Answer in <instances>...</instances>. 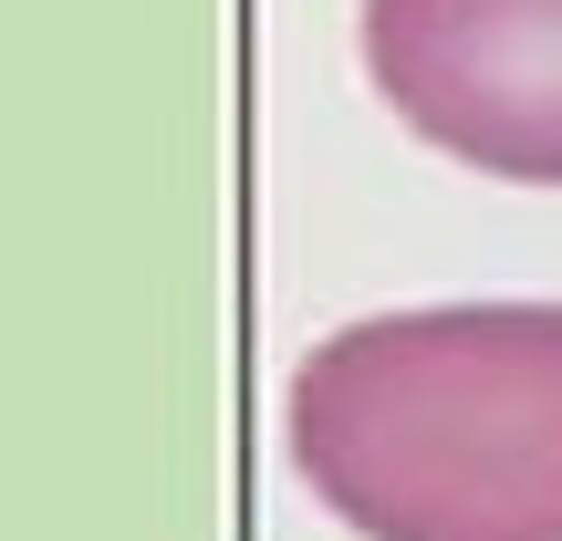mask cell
<instances>
[{
    "mask_svg": "<svg viewBox=\"0 0 562 541\" xmlns=\"http://www.w3.org/2000/svg\"><path fill=\"white\" fill-rule=\"evenodd\" d=\"M292 469L364 541H562V302H438L313 343Z\"/></svg>",
    "mask_w": 562,
    "mask_h": 541,
    "instance_id": "6da1fadb",
    "label": "cell"
},
{
    "mask_svg": "<svg viewBox=\"0 0 562 541\" xmlns=\"http://www.w3.org/2000/svg\"><path fill=\"white\" fill-rule=\"evenodd\" d=\"M364 74L438 157L562 188V0H364Z\"/></svg>",
    "mask_w": 562,
    "mask_h": 541,
    "instance_id": "7a4b0ae2",
    "label": "cell"
}]
</instances>
